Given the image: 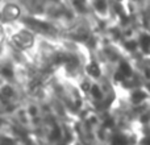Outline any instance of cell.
<instances>
[{"mask_svg": "<svg viewBox=\"0 0 150 145\" xmlns=\"http://www.w3.org/2000/svg\"><path fill=\"white\" fill-rule=\"evenodd\" d=\"M87 7L90 13H92L95 20L100 23L111 24L116 18V11L113 9V4L107 0H88Z\"/></svg>", "mask_w": 150, "mask_h": 145, "instance_id": "cell-1", "label": "cell"}, {"mask_svg": "<svg viewBox=\"0 0 150 145\" xmlns=\"http://www.w3.org/2000/svg\"><path fill=\"white\" fill-rule=\"evenodd\" d=\"M101 127H103V119H101V116L96 111H88L83 116L82 123H80V128H82L84 136L90 137L91 140H93L95 133Z\"/></svg>", "mask_w": 150, "mask_h": 145, "instance_id": "cell-2", "label": "cell"}, {"mask_svg": "<svg viewBox=\"0 0 150 145\" xmlns=\"http://www.w3.org/2000/svg\"><path fill=\"white\" fill-rule=\"evenodd\" d=\"M128 103L133 108H138V107L146 108L150 104V91L145 86L133 87L128 92Z\"/></svg>", "mask_w": 150, "mask_h": 145, "instance_id": "cell-3", "label": "cell"}, {"mask_svg": "<svg viewBox=\"0 0 150 145\" xmlns=\"http://www.w3.org/2000/svg\"><path fill=\"white\" fill-rule=\"evenodd\" d=\"M86 95L90 98V100L92 103L96 104H101L108 96V92L105 90V86L103 83V79L101 80H90V87H88V91Z\"/></svg>", "mask_w": 150, "mask_h": 145, "instance_id": "cell-4", "label": "cell"}, {"mask_svg": "<svg viewBox=\"0 0 150 145\" xmlns=\"http://www.w3.org/2000/svg\"><path fill=\"white\" fill-rule=\"evenodd\" d=\"M141 31H142V29L138 28L134 23H127L122 26H120L119 33H120V37H121V40L124 42H127V44H129V42L130 44H136Z\"/></svg>", "mask_w": 150, "mask_h": 145, "instance_id": "cell-5", "label": "cell"}, {"mask_svg": "<svg viewBox=\"0 0 150 145\" xmlns=\"http://www.w3.org/2000/svg\"><path fill=\"white\" fill-rule=\"evenodd\" d=\"M120 8H121V12L124 13L128 17H134L138 16L142 12V5L138 1H132V0H128V1H121L120 3Z\"/></svg>", "mask_w": 150, "mask_h": 145, "instance_id": "cell-6", "label": "cell"}, {"mask_svg": "<svg viewBox=\"0 0 150 145\" xmlns=\"http://www.w3.org/2000/svg\"><path fill=\"white\" fill-rule=\"evenodd\" d=\"M137 71H138V74H140V77L144 79V82H146V83L150 82V63L149 62L138 65Z\"/></svg>", "mask_w": 150, "mask_h": 145, "instance_id": "cell-7", "label": "cell"}, {"mask_svg": "<svg viewBox=\"0 0 150 145\" xmlns=\"http://www.w3.org/2000/svg\"><path fill=\"white\" fill-rule=\"evenodd\" d=\"M144 58H145V60H146V61H148V62L150 63V54H148V55H145V57H144Z\"/></svg>", "mask_w": 150, "mask_h": 145, "instance_id": "cell-8", "label": "cell"}, {"mask_svg": "<svg viewBox=\"0 0 150 145\" xmlns=\"http://www.w3.org/2000/svg\"><path fill=\"white\" fill-rule=\"evenodd\" d=\"M133 145H142V144H133Z\"/></svg>", "mask_w": 150, "mask_h": 145, "instance_id": "cell-9", "label": "cell"}]
</instances>
